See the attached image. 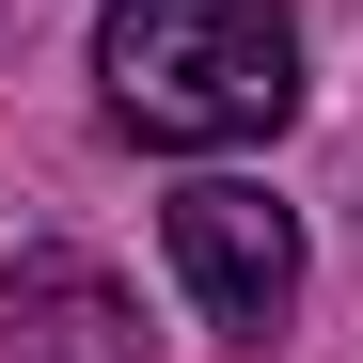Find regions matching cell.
I'll return each mask as SVG.
<instances>
[{
	"instance_id": "6da1fadb",
	"label": "cell",
	"mask_w": 363,
	"mask_h": 363,
	"mask_svg": "<svg viewBox=\"0 0 363 363\" xmlns=\"http://www.w3.org/2000/svg\"><path fill=\"white\" fill-rule=\"evenodd\" d=\"M95 95L158 158L269 143L300 111V16L284 0H111L95 16Z\"/></svg>"
},
{
	"instance_id": "7a4b0ae2",
	"label": "cell",
	"mask_w": 363,
	"mask_h": 363,
	"mask_svg": "<svg viewBox=\"0 0 363 363\" xmlns=\"http://www.w3.org/2000/svg\"><path fill=\"white\" fill-rule=\"evenodd\" d=\"M174 284L206 300L221 347H269L284 300H300V221L253 190V174H190V190H174Z\"/></svg>"
},
{
	"instance_id": "3957f363",
	"label": "cell",
	"mask_w": 363,
	"mask_h": 363,
	"mask_svg": "<svg viewBox=\"0 0 363 363\" xmlns=\"http://www.w3.org/2000/svg\"><path fill=\"white\" fill-rule=\"evenodd\" d=\"M0 332H16V363H143V300L111 284L95 253L32 237V253L0 269Z\"/></svg>"
}]
</instances>
